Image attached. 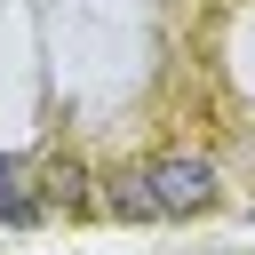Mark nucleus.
<instances>
[{
	"instance_id": "2",
	"label": "nucleus",
	"mask_w": 255,
	"mask_h": 255,
	"mask_svg": "<svg viewBox=\"0 0 255 255\" xmlns=\"http://www.w3.org/2000/svg\"><path fill=\"white\" fill-rule=\"evenodd\" d=\"M112 215L143 223V215H151V183H143V175H112Z\"/></svg>"
},
{
	"instance_id": "3",
	"label": "nucleus",
	"mask_w": 255,
	"mask_h": 255,
	"mask_svg": "<svg viewBox=\"0 0 255 255\" xmlns=\"http://www.w3.org/2000/svg\"><path fill=\"white\" fill-rule=\"evenodd\" d=\"M16 199V159H0V207Z\"/></svg>"
},
{
	"instance_id": "1",
	"label": "nucleus",
	"mask_w": 255,
	"mask_h": 255,
	"mask_svg": "<svg viewBox=\"0 0 255 255\" xmlns=\"http://www.w3.org/2000/svg\"><path fill=\"white\" fill-rule=\"evenodd\" d=\"M143 183H151V215H199V207L215 199V167H207V159H191V151L159 159Z\"/></svg>"
}]
</instances>
